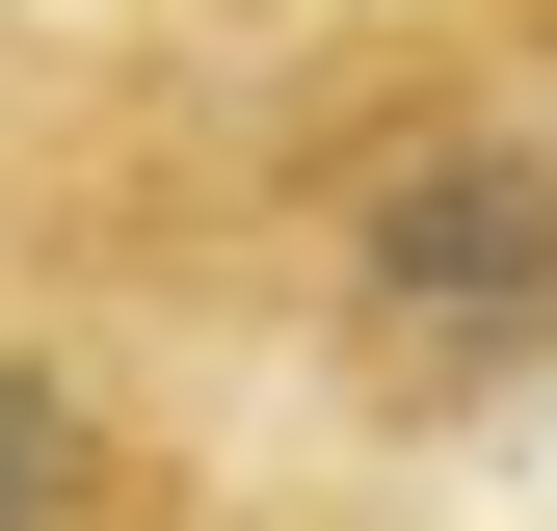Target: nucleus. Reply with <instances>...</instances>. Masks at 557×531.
Masks as SVG:
<instances>
[{"label":"nucleus","instance_id":"1","mask_svg":"<svg viewBox=\"0 0 557 531\" xmlns=\"http://www.w3.org/2000/svg\"><path fill=\"white\" fill-rule=\"evenodd\" d=\"M53 266L133 293L160 346H265L372 452L531 425L557 398V81L425 53V27H345V53H293V107H239L213 213H107Z\"/></svg>","mask_w":557,"mask_h":531},{"label":"nucleus","instance_id":"2","mask_svg":"<svg viewBox=\"0 0 557 531\" xmlns=\"http://www.w3.org/2000/svg\"><path fill=\"white\" fill-rule=\"evenodd\" d=\"M0 531H239V452L133 293L0 239Z\"/></svg>","mask_w":557,"mask_h":531},{"label":"nucleus","instance_id":"3","mask_svg":"<svg viewBox=\"0 0 557 531\" xmlns=\"http://www.w3.org/2000/svg\"><path fill=\"white\" fill-rule=\"evenodd\" d=\"M27 81H53V27H27V0H0V160H27Z\"/></svg>","mask_w":557,"mask_h":531}]
</instances>
